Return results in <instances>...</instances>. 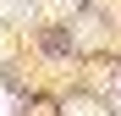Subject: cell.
Listing matches in <instances>:
<instances>
[{
  "mask_svg": "<svg viewBox=\"0 0 121 116\" xmlns=\"http://www.w3.org/2000/svg\"><path fill=\"white\" fill-rule=\"evenodd\" d=\"M0 116H11V100H6V94H0Z\"/></svg>",
  "mask_w": 121,
  "mask_h": 116,
  "instance_id": "3957f363",
  "label": "cell"
},
{
  "mask_svg": "<svg viewBox=\"0 0 121 116\" xmlns=\"http://www.w3.org/2000/svg\"><path fill=\"white\" fill-rule=\"evenodd\" d=\"M22 11V0H0V17H17Z\"/></svg>",
  "mask_w": 121,
  "mask_h": 116,
  "instance_id": "6da1fadb",
  "label": "cell"
},
{
  "mask_svg": "<svg viewBox=\"0 0 121 116\" xmlns=\"http://www.w3.org/2000/svg\"><path fill=\"white\" fill-rule=\"evenodd\" d=\"M66 116H99V111H94V105H88V100H83V105H72V111H66Z\"/></svg>",
  "mask_w": 121,
  "mask_h": 116,
  "instance_id": "7a4b0ae2",
  "label": "cell"
}]
</instances>
